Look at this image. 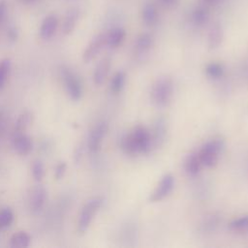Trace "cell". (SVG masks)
I'll return each instance as SVG.
<instances>
[{"instance_id": "obj_25", "label": "cell", "mask_w": 248, "mask_h": 248, "mask_svg": "<svg viewBox=\"0 0 248 248\" xmlns=\"http://www.w3.org/2000/svg\"><path fill=\"white\" fill-rule=\"evenodd\" d=\"M11 66H12V62L10 58H4L0 61V90L4 87L10 70H11Z\"/></svg>"}, {"instance_id": "obj_23", "label": "cell", "mask_w": 248, "mask_h": 248, "mask_svg": "<svg viewBox=\"0 0 248 248\" xmlns=\"http://www.w3.org/2000/svg\"><path fill=\"white\" fill-rule=\"evenodd\" d=\"M125 74L122 71H119L114 74L110 80V90L112 93L117 94L122 91L125 84Z\"/></svg>"}, {"instance_id": "obj_30", "label": "cell", "mask_w": 248, "mask_h": 248, "mask_svg": "<svg viewBox=\"0 0 248 248\" xmlns=\"http://www.w3.org/2000/svg\"><path fill=\"white\" fill-rule=\"evenodd\" d=\"M158 2L166 7V8H169V9H172V8H175L178 6L179 4V0H158Z\"/></svg>"}, {"instance_id": "obj_7", "label": "cell", "mask_w": 248, "mask_h": 248, "mask_svg": "<svg viewBox=\"0 0 248 248\" xmlns=\"http://www.w3.org/2000/svg\"><path fill=\"white\" fill-rule=\"evenodd\" d=\"M107 131L108 125L105 122H100L93 128L88 139V148L90 152L96 153L100 150Z\"/></svg>"}, {"instance_id": "obj_22", "label": "cell", "mask_w": 248, "mask_h": 248, "mask_svg": "<svg viewBox=\"0 0 248 248\" xmlns=\"http://www.w3.org/2000/svg\"><path fill=\"white\" fill-rule=\"evenodd\" d=\"M32 120V114L29 111H25L23 113H21L15 125V132L16 134H19V133H23L27 127L30 125Z\"/></svg>"}, {"instance_id": "obj_32", "label": "cell", "mask_w": 248, "mask_h": 248, "mask_svg": "<svg viewBox=\"0 0 248 248\" xmlns=\"http://www.w3.org/2000/svg\"><path fill=\"white\" fill-rule=\"evenodd\" d=\"M8 37L11 41H16V38H17V31L16 28L12 27L8 30Z\"/></svg>"}, {"instance_id": "obj_16", "label": "cell", "mask_w": 248, "mask_h": 248, "mask_svg": "<svg viewBox=\"0 0 248 248\" xmlns=\"http://www.w3.org/2000/svg\"><path fill=\"white\" fill-rule=\"evenodd\" d=\"M141 19L147 26H153L158 21V11L151 2H146L141 10Z\"/></svg>"}, {"instance_id": "obj_31", "label": "cell", "mask_w": 248, "mask_h": 248, "mask_svg": "<svg viewBox=\"0 0 248 248\" xmlns=\"http://www.w3.org/2000/svg\"><path fill=\"white\" fill-rule=\"evenodd\" d=\"M7 12V3L5 0H0V25L3 22Z\"/></svg>"}, {"instance_id": "obj_29", "label": "cell", "mask_w": 248, "mask_h": 248, "mask_svg": "<svg viewBox=\"0 0 248 248\" xmlns=\"http://www.w3.org/2000/svg\"><path fill=\"white\" fill-rule=\"evenodd\" d=\"M66 167H67V166H66V163H64V162L59 163V164L55 167L54 176H55V178H56L57 180L61 179V178L64 176L65 171H66Z\"/></svg>"}, {"instance_id": "obj_8", "label": "cell", "mask_w": 248, "mask_h": 248, "mask_svg": "<svg viewBox=\"0 0 248 248\" xmlns=\"http://www.w3.org/2000/svg\"><path fill=\"white\" fill-rule=\"evenodd\" d=\"M106 45V33H101L95 36L91 42L86 46L82 58L85 63L91 62L102 50L103 46Z\"/></svg>"}, {"instance_id": "obj_24", "label": "cell", "mask_w": 248, "mask_h": 248, "mask_svg": "<svg viewBox=\"0 0 248 248\" xmlns=\"http://www.w3.org/2000/svg\"><path fill=\"white\" fill-rule=\"evenodd\" d=\"M224 72L223 64L218 62H211L205 67V73L211 78H220L224 75Z\"/></svg>"}, {"instance_id": "obj_9", "label": "cell", "mask_w": 248, "mask_h": 248, "mask_svg": "<svg viewBox=\"0 0 248 248\" xmlns=\"http://www.w3.org/2000/svg\"><path fill=\"white\" fill-rule=\"evenodd\" d=\"M46 199V191L44 186L36 185L29 195V208L32 213H38L42 210Z\"/></svg>"}, {"instance_id": "obj_34", "label": "cell", "mask_w": 248, "mask_h": 248, "mask_svg": "<svg viewBox=\"0 0 248 248\" xmlns=\"http://www.w3.org/2000/svg\"><path fill=\"white\" fill-rule=\"evenodd\" d=\"M22 1H24V2H27V3H29V2H35V1H38V0H22Z\"/></svg>"}, {"instance_id": "obj_27", "label": "cell", "mask_w": 248, "mask_h": 248, "mask_svg": "<svg viewBox=\"0 0 248 248\" xmlns=\"http://www.w3.org/2000/svg\"><path fill=\"white\" fill-rule=\"evenodd\" d=\"M230 229L234 230V231H244L248 229V215L241 216L239 218L233 219L230 224H229Z\"/></svg>"}, {"instance_id": "obj_13", "label": "cell", "mask_w": 248, "mask_h": 248, "mask_svg": "<svg viewBox=\"0 0 248 248\" xmlns=\"http://www.w3.org/2000/svg\"><path fill=\"white\" fill-rule=\"evenodd\" d=\"M110 68V59L108 57L103 58L95 68L93 74V80L96 85H101L106 80Z\"/></svg>"}, {"instance_id": "obj_6", "label": "cell", "mask_w": 248, "mask_h": 248, "mask_svg": "<svg viewBox=\"0 0 248 248\" xmlns=\"http://www.w3.org/2000/svg\"><path fill=\"white\" fill-rule=\"evenodd\" d=\"M174 185V178L170 173L165 174L160 182L158 183L155 190L149 197V201L151 202H156L164 200L169 194L171 192Z\"/></svg>"}, {"instance_id": "obj_14", "label": "cell", "mask_w": 248, "mask_h": 248, "mask_svg": "<svg viewBox=\"0 0 248 248\" xmlns=\"http://www.w3.org/2000/svg\"><path fill=\"white\" fill-rule=\"evenodd\" d=\"M78 17H79V10L78 8L73 7L68 10L62 25V31L65 35H69L74 31L77 25V22L78 20Z\"/></svg>"}, {"instance_id": "obj_33", "label": "cell", "mask_w": 248, "mask_h": 248, "mask_svg": "<svg viewBox=\"0 0 248 248\" xmlns=\"http://www.w3.org/2000/svg\"><path fill=\"white\" fill-rule=\"evenodd\" d=\"M202 1L206 6H215V5H218L220 2H222L223 0H202Z\"/></svg>"}, {"instance_id": "obj_10", "label": "cell", "mask_w": 248, "mask_h": 248, "mask_svg": "<svg viewBox=\"0 0 248 248\" xmlns=\"http://www.w3.org/2000/svg\"><path fill=\"white\" fill-rule=\"evenodd\" d=\"M58 26V19L55 15H48L43 20L40 27V36L43 40H49L53 37Z\"/></svg>"}, {"instance_id": "obj_11", "label": "cell", "mask_w": 248, "mask_h": 248, "mask_svg": "<svg viewBox=\"0 0 248 248\" xmlns=\"http://www.w3.org/2000/svg\"><path fill=\"white\" fill-rule=\"evenodd\" d=\"M223 38H224V31H223L222 25L219 22H214L208 31V36H207L208 47L210 49L218 48L223 42Z\"/></svg>"}, {"instance_id": "obj_28", "label": "cell", "mask_w": 248, "mask_h": 248, "mask_svg": "<svg viewBox=\"0 0 248 248\" xmlns=\"http://www.w3.org/2000/svg\"><path fill=\"white\" fill-rule=\"evenodd\" d=\"M32 175L36 181H41L45 176V167L40 160H35L32 164Z\"/></svg>"}, {"instance_id": "obj_5", "label": "cell", "mask_w": 248, "mask_h": 248, "mask_svg": "<svg viewBox=\"0 0 248 248\" xmlns=\"http://www.w3.org/2000/svg\"><path fill=\"white\" fill-rule=\"evenodd\" d=\"M137 153H145L151 148V136L142 126H137L131 133Z\"/></svg>"}, {"instance_id": "obj_21", "label": "cell", "mask_w": 248, "mask_h": 248, "mask_svg": "<svg viewBox=\"0 0 248 248\" xmlns=\"http://www.w3.org/2000/svg\"><path fill=\"white\" fill-rule=\"evenodd\" d=\"M30 236L25 232H17L14 233L10 239V246L14 248L28 247L30 244Z\"/></svg>"}, {"instance_id": "obj_3", "label": "cell", "mask_w": 248, "mask_h": 248, "mask_svg": "<svg viewBox=\"0 0 248 248\" xmlns=\"http://www.w3.org/2000/svg\"><path fill=\"white\" fill-rule=\"evenodd\" d=\"M102 202H103V200L100 197L91 198L85 202V204L81 208V211L78 217V231L79 233L82 234L87 231L96 212L101 207Z\"/></svg>"}, {"instance_id": "obj_26", "label": "cell", "mask_w": 248, "mask_h": 248, "mask_svg": "<svg viewBox=\"0 0 248 248\" xmlns=\"http://www.w3.org/2000/svg\"><path fill=\"white\" fill-rule=\"evenodd\" d=\"M14 221V213L10 208L0 210V230L9 227Z\"/></svg>"}, {"instance_id": "obj_12", "label": "cell", "mask_w": 248, "mask_h": 248, "mask_svg": "<svg viewBox=\"0 0 248 248\" xmlns=\"http://www.w3.org/2000/svg\"><path fill=\"white\" fill-rule=\"evenodd\" d=\"M13 146L15 151L19 155H27L32 150V140L31 139L23 133L16 134L13 140Z\"/></svg>"}, {"instance_id": "obj_20", "label": "cell", "mask_w": 248, "mask_h": 248, "mask_svg": "<svg viewBox=\"0 0 248 248\" xmlns=\"http://www.w3.org/2000/svg\"><path fill=\"white\" fill-rule=\"evenodd\" d=\"M202 163H201V160H200V157H199V154L198 153H192L190 154L186 161H185V170H186V172L191 175V176H195L197 175L200 170H201V168H202Z\"/></svg>"}, {"instance_id": "obj_15", "label": "cell", "mask_w": 248, "mask_h": 248, "mask_svg": "<svg viewBox=\"0 0 248 248\" xmlns=\"http://www.w3.org/2000/svg\"><path fill=\"white\" fill-rule=\"evenodd\" d=\"M126 32L121 27L111 28L109 31L106 32V45L109 47H117L124 41Z\"/></svg>"}, {"instance_id": "obj_1", "label": "cell", "mask_w": 248, "mask_h": 248, "mask_svg": "<svg viewBox=\"0 0 248 248\" xmlns=\"http://www.w3.org/2000/svg\"><path fill=\"white\" fill-rule=\"evenodd\" d=\"M173 92V84L167 77L159 78L151 89V100L157 107H165L170 102Z\"/></svg>"}, {"instance_id": "obj_4", "label": "cell", "mask_w": 248, "mask_h": 248, "mask_svg": "<svg viewBox=\"0 0 248 248\" xmlns=\"http://www.w3.org/2000/svg\"><path fill=\"white\" fill-rule=\"evenodd\" d=\"M61 78L69 97L73 101H78L82 95V86L78 77L69 68H61Z\"/></svg>"}, {"instance_id": "obj_18", "label": "cell", "mask_w": 248, "mask_h": 248, "mask_svg": "<svg viewBox=\"0 0 248 248\" xmlns=\"http://www.w3.org/2000/svg\"><path fill=\"white\" fill-rule=\"evenodd\" d=\"M209 19V12L207 6L199 5L197 6L192 13V20L197 26H203L207 23Z\"/></svg>"}, {"instance_id": "obj_2", "label": "cell", "mask_w": 248, "mask_h": 248, "mask_svg": "<svg viewBox=\"0 0 248 248\" xmlns=\"http://www.w3.org/2000/svg\"><path fill=\"white\" fill-rule=\"evenodd\" d=\"M224 146L225 143L222 139H213L204 143L198 153L202 165L208 168L215 166Z\"/></svg>"}, {"instance_id": "obj_19", "label": "cell", "mask_w": 248, "mask_h": 248, "mask_svg": "<svg viewBox=\"0 0 248 248\" xmlns=\"http://www.w3.org/2000/svg\"><path fill=\"white\" fill-rule=\"evenodd\" d=\"M154 40L151 34L149 33H141L136 40L135 47L137 52L139 53H145L147 52L151 46H153Z\"/></svg>"}, {"instance_id": "obj_17", "label": "cell", "mask_w": 248, "mask_h": 248, "mask_svg": "<svg viewBox=\"0 0 248 248\" xmlns=\"http://www.w3.org/2000/svg\"><path fill=\"white\" fill-rule=\"evenodd\" d=\"M166 121L163 117H160L156 120L155 125H154V130H153V140H151V144L153 143L156 147L160 146L166 136Z\"/></svg>"}]
</instances>
